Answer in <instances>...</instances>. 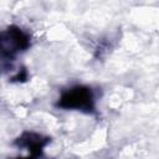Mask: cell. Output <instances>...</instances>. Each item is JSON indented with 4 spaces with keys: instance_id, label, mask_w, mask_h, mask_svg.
I'll list each match as a JSON object with an SVG mask.
<instances>
[{
    "instance_id": "2",
    "label": "cell",
    "mask_w": 159,
    "mask_h": 159,
    "mask_svg": "<svg viewBox=\"0 0 159 159\" xmlns=\"http://www.w3.org/2000/svg\"><path fill=\"white\" fill-rule=\"evenodd\" d=\"M30 43L27 34L17 27H11L7 32L2 34V52L4 55L14 56L19 51L26 48Z\"/></svg>"
},
{
    "instance_id": "1",
    "label": "cell",
    "mask_w": 159,
    "mask_h": 159,
    "mask_svg": "<svg viewBox=\"0 0 159 159\" xmlns=\"http://www.w3.org/2000/svg\"><path fill=\"white\" fill-rule=\"evenodd\" d=\"M94 97L88 87L77 86L63 92L60 98V106L63 108H75L78 111H91L93 109Z\"/></svg>"
}]
</instances>
